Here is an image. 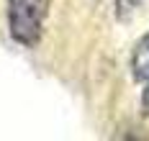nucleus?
I'll return each mask as SVG.
<instances>
[{"label":"nucleus","instance_id":"3","mask_svg":"<svg viewBox=\"0 0 149 141\" xmlns=\"http://www.w3.org/2000/svg\"><path fill=\"white\" fill-rule=\"evenodd\" d=\"M141 3H144V0H116V18H118V21H129V18L139 10Z\"/></svg>","mask_w":149,"mask_h":141},{"label":"nucleus","instance_id":"4","mask_svg":"<svg viewBox=\"0 0 149 141\" xmlns=\"http://www.w3.org/2000/svg\"><path fill=\"white\" fill-rule=\"evenodd\" d=\"M141 115L149 118V79H147V87L141 90Z\"/></svg>","mask_w":149,"mask_h":141},{"label":"nucleus","instance_id":"2","mask_svg":"<svg viewBox=\"0 0 149 141\" xmlns=\"http://www.w3.org/2000/svg\"><path fill=\"white\" fill-rule=\"evenodd\" d=\"M131 77L136 82H147L149 79V33H144L134 46V54H131Z\"/></svg>","mask_w":149,"mask_h":141},{"label":"nucleus","instance_id":"1","mask_svg":"<svg viewBox=\"0 0 149 141\" xmlns=\"http://www.w3.org/2000/svg\"><path fill=\"white\" fill-rule=\"evenodd\" d=\"M52 0H5L8 33L21 46H36L44 36Z\"/></svg>","mask_w":149,"mask_h":141}]
</instances>
